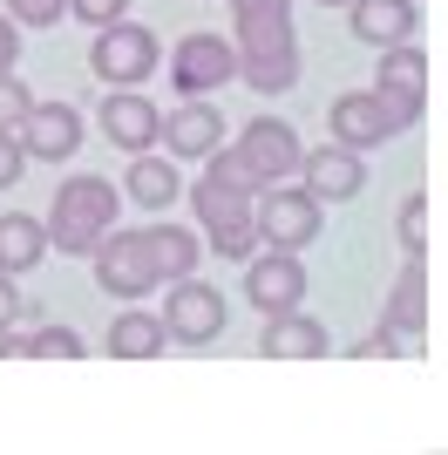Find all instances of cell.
<instances>
[{"instance_id":"obj_31","label":"cell","mask_w":448,"mask_h":455,"mask_svg":"<svg viewBox=\"0 0 448 455\" xmlns=\"http://www.w3.org/2000/svg\"><path fill=\"white\" fill-rule=\"evenodd\" d=\"M14 55H20V28L0 14V68H14Z\"/></svg>"},{"instance_id":"obj_22","label":"cell","mask_w":448,"mask_h":455,"mask_svg":"<svg viewBox=\"0 0 448 455\" xmlns=\"http://www.w3.org/2000/svg\"><path fill=\"white\" fill-rule=\"evenodd\" d=\"M156 347H164V320H156V313H123V320L109 326V354L143 361V354H156Z\"/></svg>"},{"instance_id":"obj_32","label":"cell","mask_w":448,"mask_h":455,"mask_svg":"<svg viewBox=\"0 0 448 455\" xmlns=\"http://www.w3.org/2000/svg\"><path fill=\"white\" fill-rule=\"evenodd\" d=\"M354 354H367V361H380V354H394V333H373V340H360Z\"/></svg>"},{"instance_id":"obj_6","label":"cell","mask_w":448,"mask_h":455,"mask_svg":"<svg viewBox=\"0 0 448 455\" xmlns=\"http://www.w3.org/2000/svg\"><path fill=\"white\" fill-rule=\"evenodd\" d=\"M156 55H164L156 35H149V28H130V20L95 28V48H89V61H95V76H102V82H149Z\"/></svg>"},{"instance_id":"obj_28","label":"cell","mask_w":448,"mask_h":455,"mask_svg":"<svg viewBox=\"0 0 448 455\" xmlns=\"http://www.w3.org/2000/svg\"><path fill=\"white\" fill-rule=\"evenodd\" d=\"M68 7H75V20H89V28H109V20L130 14V0H68Z\"/></svg>"},{"instance_id":"obj_30","label":"cell","mask_w":448,"mask_h":455,"mask_svg":"<svg viewBox=\"0 0 448 455\" xmlns=\"http://www.w3.org/2000/svg\"><path fill=\"white\" fill-rule=\"evenodd\" d=\"M20 313H28V299H20L14 285H7V272H0V333H7V326H14Z\"/></svg>"},{"instance_id":"obj_8","label":"cell","mask_w":448,"mask_h":455,"mask_svg":"<svg viewBox=\"0 0 448 455\" xmlns=\"http://www.w3.org/2000/svg\"><path fill=\"white\" fill-rule=\"evenodd\" d=\"M170 76H177L184 95H211V89H224V82L238 76V48L224 35H184L177 55H170Z\"/></svg>"},{"instance_id":"obj_5","label":"cell","mask_w":448,"mask_h":455,"mask_svg":"<svg viewBox=\"0 0 448 455\" xmlns=\"http://www.w3.org/2000/svg\"><path fill=\"white\" fill-rule=\"evenodd\" d=\"M95 279H102V292H116V299H143L149 285L164 279L149 231H116V238H102V245H95Z\"/></svg>"},{"instance_id":"obj_33","label":"cell","mask_w":448,"mask_h":455,"mask_svg":"<svg viewBox=\"0 0 448 455\" xmlns=\"http://www.w3.org/2000/svg\"><path fill=\"white\" fill-rule=\"evenodd\" d=\"M319 7H354V0H319Z\"/></svg>"},{"instance_id":"obj_12","label":"cell","mask_w":448,"mask_h":455,"mask_svg":"<svg viewBox=\"0 0 448 455\" xmlns=\"http://www.w3.org/2000/svg\"><path fill=\"white\" fill-rule=\"evenodd\" d=\"M244 299L265 306V313H299V299H306V272H299V259H292V251L252 259V272H244Z\"/></svg>"},{"instance_id":"obj_15","label":"cell","mask_w":448,"mask_h":455,"mask_svg":"<svg viewBox=\"0 0 448 455\" xmlns=\"http://www.w3.org/2000/svg\"><path fill=\"white\" fill-rule=\"evenodd\" d=\"M299 177H306V190H313L319 204L326 197H354L360 184H367V171H360V150H340V143H326V150H313V156H299Z\"/></svg>"},{"instance_id":"obj_25","label":"cell","mask_w":448,"mask_h":455,"mask_svg":"<svg viewBox=\"0 0 448 455\" xmlns=\"http://www.w3.org/2000/svg\"><path fill=\"white\" fill-rule=\"evenodd\" d=\"M28 354H41V361H75V354H82V340H75L68 326H41L35 340H28Z\"/></svg>"},{"instance_id":"obj_26","label":"cell","mask_w":448,"mask_h":455,"mask_svg":"<svg viewBox=\"0 0 448 455\" xmlns=\"http://www.w3.org/2000/svg\"><path fill=\"white\" fill-rule=\"evenodd\" d=\"M401 245L421 259V245H428V197H408V204H401Z\"/></svg>"},{"instance_id":"obj_20","label":"cell","mask_w":448,"mask_h":455,"mask_svg":"<svg viewBox=\"0 0 448 455\" xmlns=\"http://www.w3.org/2000/svg\"><path fill=\"white\" fill-rule=\"evenodd\" d=\"M41 251H48L41 225H35V218H20V211H7V218H0V272H28V266H41Z\"/></svg>"},{"instance_id":"obj_29","label":"cell","mask_w":448,"mask_h":455,"mask_svg":"<svg viewBox=\"0 0 448 455\" xmlns=\"http://www.w3.org/2000/svg\"><path fill=\"white\" fill-rule=\"evenodd\" d=\"M20 164H28V150H20L14 136L0 130V190H7V184H14V177H20Z\"/></svg>"},{"instance_id":"obj_1","label":"cell","mask_w":448,"mask_h":455,"mask_svg":"<svg viewBox=\"0 0 448 455\" xmlns=\"http://www.w3.org/2000/svg\"><path fill=\"white\" fill-rule=\"evenodd\" d=\"M238 20V76L259 95H285L299 82V41H292V0H231Z\"/></svg>"},{"instance_id":"obj_13","label":"cell","mask_w":448,"mask_h":455,"mask_svg":"<svg viewBox=\"0 0 448 455\" xmlns=\"http://www.w3.org/2000/svg\"><path fill=\"white\" fill-rule=\"evenodd\" d=\"M326 123H333V143H340V150H373V143H388V136H401V130H394V116L380 109V102H373V89H354V95H340Z\"/></svg>"},{"instance_id":"obj_7","label":"cell","mask_w":448,"mask_h":455,"mask_svg":"<svg viewBox=\"0 0 448 455\" xmlns=\"http://www.w3.org/2000/svg\"><path fill=\"white\" fill-rule=\"evenodd\" d=\"M252 171V184H285V177L299 171V136L285 130V123H272V116H259V123H244V136H238V150H231Z\"/></svg>"},{"instance_id":"obj_2","label":"cell","mask_w":448,"mask_h":455,"mask_svg":"<svg viewBox=\"0 0 448 455\" xmlns=\"http://www.w3.org/2000/svg\"><path fill=\"white\" fill-rule=\"evenodd\" d=\"M252 171H244L238 156H218L211 150V171L204 184L190 190L197 197V218H204L211 231V251H224V259H252V245H259V225H252Z\"/></svg>"},{"instance_id":"obj_4","label":"cell","mask_w":448,"mask_h":455,"mask_svg":"<svg viewBox=\"0 0 448 455\" xmlns=\"http://www.w3.org/2000/svg\"><path fill=\"white\" fill-rule=\"evenodd\" d=\"M380 89H373V102L394 116V130H408L414 116L428 109V55L414 48V41H394V48H380Z\"/></svg>"},{"instance_id":"obj_3","label":"cell","mask_w":448,"mask_h":455,"mask_svg":"<svg viewBox=\"0 0 448 455\" xmlns=\"http://www.w3.org/2000/svg\"><path fill=\"white\" fill-rule=\"evenodd\" d=\"M116 225V184L102 177H68L55 190V218H48V238L61 245V259H89Z\"/></svg>"},{"instance_id":"obj_23","label":"cell","mask_w":448,"mask_h":455,"mask_svg":"<svg viewBox=\"0 0 448 455\" xmlns=\"http://www.w3.org/2000/svg\"><path fill=\"white\" fill-rule=\"evenodd\" d=\"M149 245H156V272H164V279H190V266H197V238H190V231L156 225Z\"/></svg>"},{"instance_id":"obj_10","label":"cell","mask_w":448,"mask_h":455,"mask_svg":"<svg viewBox=\"0 0 448 455\" xmlns=\"http://www.w3.org/2000/svg\"><path fill=\"white\" fill-rule=\"evenodd\" d=\"M164 333H170V340H190V347L218 340V333H224V292L184 279L177 292H170V306H164Z\"/></svg>"},{"instance_id":"obj_17","label":"cell","mask_w":448,"mask_h":455,"mask_svg":"<svg viewBox=\"0 0 448 455\" xmlns=\"http://www.w3.org/2000/svg\"><path fill=\"white\" fill-rule=\"evenodd\" d=\"M164 136H170V156H211V150H218V136H224V123H218V109L190 102V109L170 116Z\"/></svg>"},{"instance_id":"obj_14","label":"cell","mask_w":448,"mask_h":455,"mask_svg":"<svg viewBox=\"0 0 448 455\" xmlns=\"http://www.w3.org/2000/svg\"><path fill=\"white\" fill-rule=\"evenodd\" d=\"M102 130H109V143H123V150L143 156L156 136H164V116H156V102L136 89H116L109 102H102Z\"/></svg>"},{"instance_id":"obj_27","label":"cell","mask_w":448,"mask_h":455,"mask_svg":"<svg viewBox=\"0 0 448 455\" xmlns=\"http://www.w3.org/2000/svg\"><path fill=\"white\" fill-rule=\"evenodd\" d=\"M61 7H68V0H7V20H20V28H55Z\"/></svg>"},{"instance_id":"obj_24","label":"cell","mask_w":448,"mask_h":455,"mask_svg":"<svg viewBox=\"0 0 448 455\" xmlns=\"http://www.w3.org/2000/svg\"><path fill=\"white\" fill-rule=\"evenodd\" d=\"M28 109H35V95H28V82H14L7 68H0V130L14 136V130H20V116H28Z\"/></svg>"},{"instance_id":"obj_21","label":"cell","mask_w":448,"mask_h":455,"mask_svg":"<svg viewBox=\"0 0 448 455\" xmlns=\"http://www.w3.org/2000/svg\"><path fill=\"white\" fill-rule=\"evenodd\" d=\"M123 190H130L136 204L164 211L170 197H177V171H170L164 156H149V150H143V156H136V164H130V184H123Z\"/></svg>"},{"instance_id":"obj_9","label":"cell","mask_w":448,"mask_h":455,"mask_svg":"<svg viewBox=\"0 0 448 455\" xmlns=\"http://www.w3.org/2000/svg\"><path fill=\"white\" fill-rule=\"evenodd\" d=\"M252 225H259V238L272 251H299V245H313V231H319V197L313 190H265Z\"/></svg>"},{"instance_id":"obj_11","label":"cell","mask_w":448,"mask_h":455,"mask_svg":"<svg viewBox=\"0 0 448 455\" xmlns=\"http://www.w3.org/2000/svg\"><path fill=\"white\" fill-rule=\"evenodd\" d=\"M14 143H20L28 156H48V164H61V156L82 150V116H75L68 102H35V109L20 116Z\"/></svg>"},{"instance_id":"obj_16","label":"cell","mask_w":448,"mask_h":455,"mask_svg":"<svg viewBox=\"0 0 448 455\" xmlns=\"http://www.w3.org/2000/svg\"><path fill=\"white\" fill-rule=\"evenodd\" d=\"M354 35L373 48L414 41V0H354Z\"/></svg>"},{"instance_id":"obj_19","label":"cell","mask_w":448,"mask_h":455,"mask_svg":"<svg viewBox=\"0 0 448 455\" xmlns=\"http://www.w3.org/2000/svg\"><path fill=\"white\" fill-rule=\"evenodd\" d=\"M265 354H279V361H313V354H326V333H319V320L272 313V326H265Z\"/></svg>"},{"instance_id":"obj_18","label":"cell","mask_w":448,"mask_h":455,"mask_svg":"<svg viewBox=\"0 0 448 455\" xmlns=\"http://www.w3.org/2000/svg\"><path fill=\"white\" fill-rule=\"evenodd\" d=\"M428 326V279H421V259H414L401 279H394V299H388V333H421Z\"/></svg>"}]
</instances>
